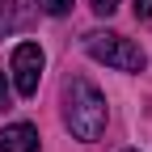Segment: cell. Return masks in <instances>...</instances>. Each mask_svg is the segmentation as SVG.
Here are the masks:
<instances>
[{"mask_svg": "<svg viewBox=\"0 0 152 152\" xmlns=\"http://www.w3.org/2000/svg\"><path fill=\"white\" fill-rule=\"evenodd\" d=\"M135 17H152V0H135Z\"/></svg>", "mask_w": 152, "mask_h": 152, "instance_id": "9c48e42d", "label": "cell"}, {"mask_svg": "<svg viewBox=\"0 0 152 152\" xmlns=\"http://www.w3.org/2000/svg\"><path fill=\"white\" fill-rule=\"evenodd\" d=\"M127 152H135V148H127Z\"/></svg>", "mask_w": 152, "mask_h": 152, "instance_id": "30bf717a", "label": "cell"}, {"mask_svg": "<svg viewBox=\"0 0 152 152\" xmlns=\"http://www.w3.org/2000/svg\"><path fill=\"white\" fill-rule=\"evenodd\" d=\"M85 51L97 64H110L118 72H144V64H148L144 51L131 42V38H123V34H89L85 38Z\"/></svg>", "mask_w": 152, "mask_h": 152, "instance_id": "7a4b0ae2", "label": "cell"}, {"mask_svg": "<svg viewBox=\"0 0 152 152\" xmlns=\"http://www.w3.org/2000/svg\"><path fill=\"white\" fill-rule=\"evenodd\" d=\"M114 9H118V0H93V13H102V17H110Z\"/></svg>", "mask_w": 152, "mask_h": 152, "instance_id": "52a82bcc", "label": "cell"}, {"mask_svg": "<svg viewBox=\"0 0 152 152\" xmlns=\"http://www.w3.org/2000/svg\"><path fill=\"white\" fill-rule=\"evenodd\" d=\"M9 102H13V93H9V80H4V72H0V110H9Z\"/></svg>", "mask_w": 152, "mask_h": 152, "instance_id": "ba28073f", "label": "cell"}, {"mask_svg": "<svg viewBox=\"0 0 152 152\" xmlns=\"http://www.w3.org/2000/svg\"><path fill=\"white\" fill-rule=\"evenodd\" d=\"M42 47L38 42H17L13 47V89L21 93V97H34L38 93V80H42Z\"/></svg>", "mask_w": 152, "mask_h": 152, "instance_id": "3957f363", "label": "cell"}, {"mask_svg": "<svg viewBox=\"0 0 152 152\" xmlns=\"http://www.w3.org/2000/svg\"><path fill=\"white\" fill-rule=\"evenodd\" d=\"M26 21V0H0V38Z\"/></svg>", "mask_w": 152, "mask_h": 152, "instance_id": "5b68a950", "label": "cell"}, {"mask_svg": "<svg viewBox=\"0 0 152 152\" xmlns=\"http://www.w3.org/2000/svg\"><path fill=\"white\" fill-rule=\"evenodd\" d=\"M38 9H42L47 17H64V13H72V0H34Z\"/></svg>", "mask_w": 152, "mask_h": 152, "instance_id": "8992f818", "label": "cell"}, {"mask_svg": "<svg viewBox=\"0 0 152 152\" xmlns=\"http://www.w3.org/2000/svg\"><path fill=\"white\" fill-rule=\"evenodd\" d=\"M64 123L76 140H102L106 131V97L97 85H89L85 76H72V80L64 85Z\"/></svg>", "mask_w": 152, "mask_h": 152, "instance_id": "6da1fadb", "label": "cell"}, {"mask_svg": "<svg viewBox=\"0 0 152 152\" xmlns=\"http://www.w3.org/2000/svg\"><path fill=\"white\" fill-rule=\"evenodd\" d=\"M0 152H38V131L30 123H9L0 131Z\"/></svg>", "mask_w": 152, "mask_h": 152, "instance_id": "277c9868", "label": "cell"}]
</instances>
